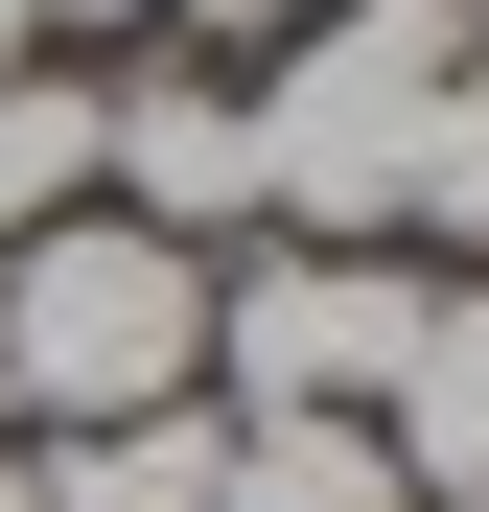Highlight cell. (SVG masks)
Listing matches in <instances>:
<instances>
[{
  "label": "cell",
  "instance_id": "cell-1",
  "mask_svg": "<svg viewBox=\"0 0 489 512\" xmlns=\"http://www.w3.org/2000/svg\"><path fill=\"white\" fill-rule=\"evenodd\" d=\"M466 47H489L466 0H303L280 70H257V233L396 256V163H420V117H443Z\"/></svg>",
  "mask_w": 489,
  "mask_h": 512
},
{
  "label": "cell",
  "instance_id": "cell-2",
  "mask_svg": "<svg viewBox=\"0 0 489 512\" xmlns=\"http://www.w3.org/2000/svg\"><path fill=\"white\" fill-rule=\"evenodd\" d=\"M396 326H420V256H326V233H233L210 256V419H373Z\"/></svg>",
  "mask_w": 489,
  "mask_h": 512
},
{
  "label": "cell",
  "instance_id": "cell-3",
  "mask_svg": "<svg viewBox=\"0 0 489 512\" xmlns=\"http://www.w3.org/2000/svg\"><path fill=\"white\" fill-rule=\"evenodd\" d=\"M94 210H140L163 256H233L257 233V94H210V70H94Z\"/></svg>",
  "mask_w": 489,
  "mask_h": 512
},
{
  "label": "cell",
  "instance_id": "cell-4",
  "mask_svg": "<svg viewBox=\"0 0 489 512\" xmlns=\"http://www.w3.org/2000/svg\"><path fill=\"white\" fill-rule=\"evenodd\" d=\"M373 466L420 512H489V280H420V326L373 373Z\"/></svg>",
  "mask_w": 489,
  "mask_h": 512
},
{
  "label": "cell",
  "instance_id": "cell-5",
  "mask_svg": "<svg viewBox=\"0 0 489 512\" xmlns=\"http://www.w3.org/2000/svg\"><path fill=\"white\" fill-rule=\"evenodd\" d=\"M210 396H140V419H70V443H24V512H210Z\"/></svg>",
  "mask_w": 489,
  "mask_h": 512
},
{
  "label": "cell",
  "instance_id": "cell-6",
  "mask_svg": "<svg viewBox=\"0 0 489 512\" xmlns=\"http://www.w3.org/2000/svg\"><path fill=\"white\" fill-rule=\"evenodd\" d=\"M210 512H420L373 466V419H233L210 443Z\"/></svg>",
  "mask_w": 489,
  "mask_h": 512
},
{
  "label": "cell",
  "instance_id": "cell-7",
  "mask_svg": "<svg viewBox=\"0 0 489 512\" xmlns=\"http://www.w3.org/2000/svg\"><path fill=\"white\" fill-rule=\"evenodd\" d=\"M396 256H466V280H489V47L443 70V117H420V163H396Z\"/></svg>",
  "mask_w": 489,
  "mask_h": 512
},
{
  "label": "cell",
  "instance_id": "cell-8",
  "mask_svg": "<svg viewBox=\"0 0 489 512\" xmlns=\"http://www.w3.org/2000/svg\"><path fill=\"white\" fill-rule=\"evenodd\" d=\"M94 210V70H0V233Z\"/></svg>",
  "mask_w": 489,
  "mask_h": 512
},
{
  "label": "cell",
  "instance_id": "cell-9",
  "mask_svg": "<svg viewBox=\"0 0 489 512\" xmlns=\"http://www.w3.org/2000/svg\"><path fill=\"white\" fill-rule=\"evenodd\" d=\"M24 47H163V0H24Z\"/></svg>",
  "mask_w": 489,
  "mask_h": 512
},
{
  "label": "cell",
  "instance_id": "cell-10",
  "mask_svg": "<svg viewBox=\"0 0 489 512\" xmlns=\"http://www.w3.org/2000/svg\"><path fill=\"white\" fill-rule=\"evenodd\" d=\"M163 24H187V47H280L303 0H163Z\"/></svg>",
  "mask_w": 489,
  "mask_h": 512
},
{
  "label": "cell",
  "instance_id": "cell-11",
  "mask_svg": "<svg viewBox=\"0 0 489 512\" xmlns=\"http://www.w3.org/2000/svg\"><path fill=\"white\" fill-rule=\"evenodd\" d=\"M0 512H24V419H0Z\"/></svg>",
  "mask_w": 489,
  "mask_h": 512
}]
</instances>
